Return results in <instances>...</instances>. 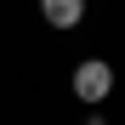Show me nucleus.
<instances>
[{
  "instance_id": "obj_3",
  "label": "nucleus",
  "mask_w": 125,
  "mask_h": 125,
  "mask_svg": "<svg viewBox=\"0 0 125 125\" xmlns=\"http://www.w3.org/2000/svg\"><path fill=\"white\" fill-rule=\"evenodd\" d=\"M91 125H97V119H91Z\"/></svg>"
},
{
  "instance_id": "obj_2",
  "label": "nucleus",
  "mask_w": 125,
  "mask_h": 125,
  "mask_svg": "<svg viewBox=\"0 0 125 125\" xmlns=\"http://www.w3.org/2000/svg\"><path fill=\"white\" fill-rule=\"evenodd\" d=\"M40 17L51 29H80L85 23V0H40Z\"/></svg>"
},
{
  "instance_id": "obj_1",
  "label": "nucleus",
  "mask_w": 125,
  "mask_h": 125,
  "mask_svg": "<svg viewBox=\"0 0 125 125\" xmlns=\"http://www.w3.org/2000/svg\"><path fill=\"white\" fill-rule=\"evenodd\" d=\"M108 91H114V68H108L102 57H85V62L74 68V97L97 108V102H108Z\"/></svg>"
}]
</instances>
